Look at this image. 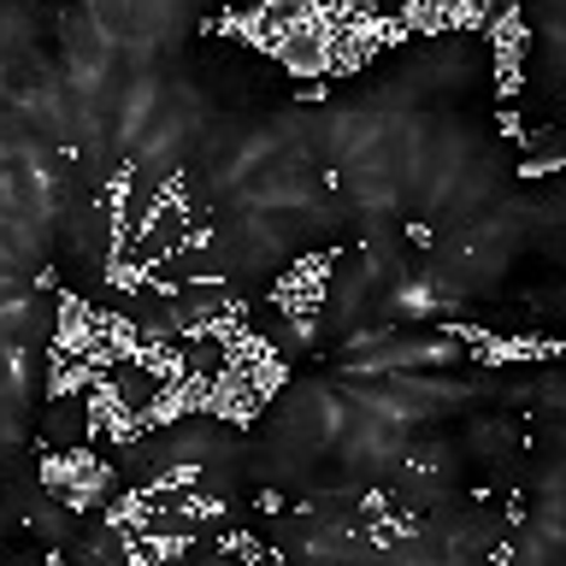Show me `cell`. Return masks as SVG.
Listing matches in <instances>:
<instances>
[{"label":"cell","instance_id":"cell-1","mask_svg":"<svg viewBox=\"0 0 566 566\" xmlns=\"http://www.w3.org/2000/svg\"><path fill=\"white\" fill-rule=\"evenodd\" d=\"M265 548H272V543L254 537L248 525H224V531H219V555H224V560H237V566H260V560H265Z\"/></svg>","mask_w":566,"mask_h":566}]
</instances>
